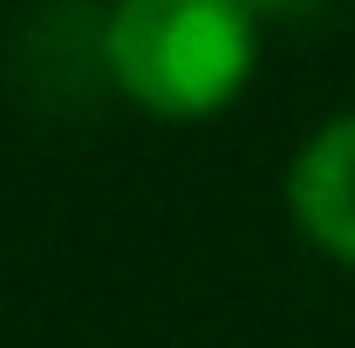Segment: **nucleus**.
Listing matches in <instances>:
<instances>
[{
  "label": "nucleus",
  "instance_id": "2",
  "mask_svg": "<svg viewBox=\"0 0 355 348\" xmlns=\"http://www.w3.org/2000/svg\"><path fill=\"white\" fill-rule=\"evenodd\" d=\"M280 198L314 253L355 273V110H335L328 123L301 137V150L287 157Z\"/></svg>",
  "mask_w": 355,
  "mask_h": 348
},
{
  "label": "nucleus",
  "instance_id": "1",
  "mask_svg": "<svg viewBox=\"0 0 355 348\" xmlns=\"http://www.w3.org/2000/svg\"><path fill=\"white\" fill-rule=\"evenodd\" d=\"M260 35L239 0H110L96 14V69L150 123H212L253 89Z\"/></svg>",
  "mask_w": 355,
  "mask_h": 348
},
{
  "label": "nucleus",
  "instance_id": "3",
  "mask_svg": "<svg viewBox=\"0 0 355 348\" xmlns=\"http://www.w3.org/2000/svg\"><path fill=\"white\" fill-rule=\"evenodd\" d=\"M260 28H273V21H308V14H321L328 0H239Z\"/></svg>",
  "mask_w": 355,
  "mask_h": 348
}]
</instances>
